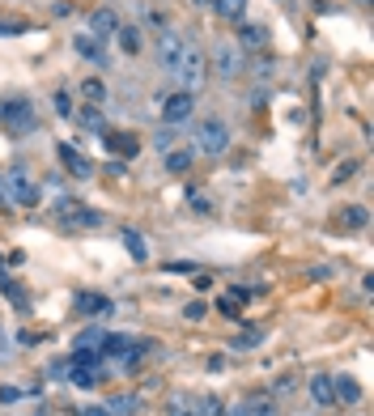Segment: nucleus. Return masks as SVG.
Here are the masks:
<instances>
[{
    "label": "nucleus",
    "mask_w": 374,
    "mask_h": 416,
    "mask_svg": "<svg viewBox=\"0 0 374 416\" xmlns=\"http://www.w3.org/2000/svg\"><path fill=\"white\" fill-rule=\"evenodd\" d=\"M170 77L179 81V89H187V94H200V89H204V81H209V60H204V51L187 43Z\"/></svg>",
    "instance_id": "f257e3e1"
},
{
    "label": "nucleus",
    "mask_w": 374,
    "mask_h": 416,
    "mask_svg": "<svg viewBox=\"0 0 374 416\" xmlns=\"http://www.w3.org/2000/svg\"><path fill=\"white\" fill-rule=\"evenodd\" d=\"M0 196H4V204L30 208V204H38V183H34L21 166H9V170L0 174Z\"/></svg>",
    "instance_id": "f03ea898"
},
{
    "label": "nucleus",
    "mask_w": 374,
    "mask_h": 416,
    "mask_svg": "<svg viewBox=\"0 0 374 416\" xmlns=\"http://www.w3.org/2000/svg\"><path fill=\"white\" fill-rule=\"evenodd\" d=\"M209 60H213V72H217L221 81H234V77H243V72H247V55H243V47H238L234 38L213 43Z\"/></svg>",
    "instance_id": "7ed1b4c3"
},
{
    "label": "nucleus",
    "mask_w": 374,
    "mask_h": 416,
    "mask_svg": "<svg viewBox=\"0 0 374 416\" xmlns=\"http://www.w3.org/2000/svg\"><path fill=\"white\" fill-rule=\"evenodd\" d=\"M226 149H230V128H226V119H204V123L196 128V153L221 157Z\"/></svg>",
    "instance_id": "20e7f679"
},
{
    "label": "nucleus",
    "mask_w": 374,
    "mask_h": 416,
    "mask_svg": "<svg viewBox=\"0 0 374 416\" xmlns=\"http://www.w3.org/2000/svg\"><path fill=\"white\" fill-rule=\"evenodd\" d=\"M0 123L9 128V132H17V136H26V132H34V106L26 102V98H9V102H0Z\"/></svg>",
    "instance_id": "39448f33"
},
{
    "label": "nucleus",
    "mask_w": 374,
    "mask_h": 416,
    "mask_svg": "<svg viewBox=\"0 0 374 416\" xmlns=\"http://www.w3.org/2000/svg\"><path fill=\"white\" fill-rule=\"evenodd\" d=\"M192 111H196V94H187V89H175L162 98V123H170V128H183L192 119Z\"/></svg>",
    "instance_id": "423d86ee"
},
{
    "label": "nucleus",
    "mask_w": 374,
    "mask_h": 416,
    "mask_svg": "<svg viewBox=\"0 0 374 416\" xmlns=\"http://www.w3.org/2000/svg\"><path fill=\"white\" fill-rule=\"evenodd\" d=\"M183 47H187V38H183L179 30H166V34L158 38V64H162V72H175V64H179Z\"/></svg>",
    "instance_id": "0eeeda50"
},
{
    "label": "nucleus",
    "mask_w": 374,
    "mask_h": 416,
    "mask_svg": "<svg viewBox=\"0 0 374 416\" xmlns=\"http://www.w3.org/2000/svg\"><path fill=\"white\" fill-rule=\"evenodd\" d=\"M221 416H281V408H277V395H247Z\"/></svg>",
    "instance_id": "6e6552de"
},
{
    "label": "nucleus",
    "mask_w": 374,
    "mask_h": 416,
    "mask_svg": "<svg viewBox=\"0 0 374 416\" xmlns=\"http://www.w3.org/2000/svg\"><path fill=\"white\" fill-rule=\"evenodd\" d=\"M123 21H119V13L115 9H94L89 13V34L98 38V43H106V38H115V30H119Z\"/></svg>",
    "instance_id": "1a4fd4ad"
},
{
    "label": "nucleus",
    "mask_w": 374,
    "mask_h": 416,
    "mask_svg": "<svg viewBox=\"0 0 374 416\" xmlns=\"http://www.w3.org/2000/svg\"><path fill=\"white\" fill-rule=\"evenodd\" d=\"M60 162H64V170H68L72 179H94V162H89L81 149H72V145H60Z\"/></svg>",
    "instance_id": "9d476101"
},
{
    "label": "nucleus",
    "mask_w": 374,
    "mask_h": 416,
    "mask_svg": "<svg viewBox=\"0 0 374 416\" xmlns=\"http://www.w3.org/2000/svg\"><path fill=\"white\" fill-rule=\"evenodd\" d=\"M72 51H77L81 60H89V64L106 68V43H98L94 34H77V38H72Z\"/></svg>",
    "instance_id": "9b49d317"
},
{
    "label": "nucleus",
    "mask_w": 374,
    "mask_h": 416,
    "mask_svg": "<svg viewBox=\"0 0 374 416\" xmlns=\"http://www.w3.org/2000/svg\"><path fill=\"white\" fill-rule=\"evenodd\" d=\"M72 306H77L81 315H89V319H94V315H111V310H115V302H111V298H102V293H77V298H72Z\"/></svg>",
    "instance_id": "f8f14e48"
},
{
    "label": "nucleus",
    "mask_w": 374,
    "mask_h": 416,
    "mask_svg": "<svg viewBox=\"0 0 374 416\" xmlns=\"http://www.w3.org/2000/svg\"><path fill=\"white\" fill-rule=\"evenodd\" d=\"M311 400L319 408H336V391H332V374H311Z\"/></svg>",
    "instance_id": "ddd939ff"
},
{
    "label": "nucleus",
    "mask_w": 374,
    "mask_h": 416,
    "mask_svg": "<svg viewBox=\"0 0 374 416\" xmlns=\"http://www.w3.org/2000/svg\"><path fill=\"white\" fill-rule=\"evenodd\" d=\"M332 391H336V404H362V383L358 378H349V374H341V378H332Z\"/></svg>",
    "instance_id": "4468645a"
},
{
    "label": "nucleus",
    "mask_w": 374,
    "mask_h": 416,
    "mask_svg": "<svg viewBox=\"0 0 374 416\" xmlns=\"http://www.w3.org/2000/svg\"><path fill=\"white\" fill-rule=\"evenodd\" d=\"M238 47H264L268 43V30L260 26V21H238Z\"/></svg>",
    "instance_id": "2eb2a0df"
},
{
    "label": "nucleus",
    "mask_w": 374,
    "mask_h": 416,
    "mask_svg": "<svg viewBox=\"0 0 374 416\" xmlns=\"http://www.w3.org/2000/svg\"><path fill=\"white\" fill-rule=\"evenodd\" d=\"M196 162V149H170L166 153V174H187Z\"/></svg>",
    "instance_id": "dca6fc26"
},
{
    "label": "nucleus",
    "mask_w": 374,
    "mask_h": 416,
    "mask_svg": "<svg viewBox=\"0 0 374 416\" xmlns=\"http://www.w3.org/2000/svg\"><path fill=\"white\" fill-rule=\"evenodd\" d=\"M98 378H102V374H98L94 366H68V383H72V387H81V391H94V387H98Z\"/></svg>",
    "instance_id": "f3484780"
},
{
    "label": "nucleus",
    "mask_w": 374,
    "mask_h": 416,
    "mask_svg": "<svg viewBox=\"0 0 374 416\" xmlns=\"http://www.w3.org/2000/svg\"><path fill=\"white\" fill-rule=\"evenodd\" d=\"M68 225H72V230H94V225H102V213L72 204V213H68Z\"/></svg>",
    "instance_id": "a211bd4d"
},
{
    "label": "nucleus",
    "mask_w": 374,
    "mask_h": 416,
    "mask_svg": "<svg viewBox=\"0 0 374 416\" xmlns=\"http://www.w3.org/2000/svg\"><path fill=\"white\" fill-rule=\"evenodd\" d=\"M260 340H264V332H260V327H247V332H238V336L230 340V349H234V353H251V349H260Z\"/></svg>",
    "instance_id": "6ab92c4d"
},
{
    "label": "nucleus",
    "mask_w": 374,
    "mask_h": 416,
    "mask_svg": "<svg viewBox=\"0 0 374 416\" xmlns=\"http://www.w3.org/2000/svg\"><path fill=\"white\" fill-rule=\"evenodd\" d=\"M136 408H141L136 395H111V400H106V412L111 416H136Z\"/></svg>",
    "instance_id": "aec40b11"
},
{
    "label": "nucleus",
    "mask_w": 374,
    "mask_h": 416,
    "mask_svg": "<svg viewBox=\"0 0 374 416\" xmlns=\"http://www.w3.org/2000/svg\"><path fill=\"white\" fill-rule=\"evenodd\" d=\"M115 38H119V47H123L128 55H136V51H141V26H119V30H115Z\"/></svg>",
    "instance_id": "412c9836"
},
{
    "label": "nucleus",
    "mask_w": 374,
    "mask_h": 416,
    "mask_svg": "<svg viewBox=\"0 0 374 416\" xmlns=\"http://www.w3.org/2000/svg\"><path fill=\"white\" fill-rule=\"evenodd\" d=\"M366 221H370V213H366L362 204H349V208L341 213V225H345V230H366Z\"/></svg>",
    "instance_id": "4be33fe9"
},
{
    "label": "nucleus",
    "mask_w": 374,
    "mask_h": 416,
    "mask_svg": "<svg viewBox=\"0 0 374 416\" xmlns=\"http://www.w3.org/2000/svg\"><path fill=\"white\" fill-rule=\"evenodd\" d=\"M123 247H128V255H132V259H141V264L149 259V242H145L136 230H123Z\"/></svg>",
    "instance_id": "5701e85b"
},
{
    "label": "nucleus",
    "mask_w": 374,
    "mask_h": 416,
    "mask_svg": "<svg viewBox=\"0 0 374 416\" xmlns=\"http://www.w3.org/2000/svg\"><path fill=\"white\" fill-rule=\"evenodd\" d=\"M213 13H221L226 21H243V13H247V0H213Z\"/></svg>",
    "instance_id": "b1692460"
},
{
    "label": "nucleus",
    "mask_w": 374,
    "mask_h": 416,
    "mask_svg": "<svg viewBox=\"0 0 374 416\" xmlns=\"http://www.w3.org/2000/svg\"><path fill=\"white\" fill-rule=\"evenodd\" d=\"M221 412H226V404L217 395H204V400H196V412L192 416H221Z\"/></svg>",
    "instance_id": "393cba45"
},
{
    "label": "nucleus",
    "mask_w": 374,
    "mask_h": 416,
    "mask_svg": "<svg viewBox=\"0 0 374 416\" xmlns=\"http://www.w3.org/2000/svg\"><path fill=\"white\" fill-rule=\"evenodd\" d=\"M102 140H106V149H115V153H132V149H136L132 136H123V132H106Z\"/></svg>",
    "instance_id": "a878e982"
},
{
    "label": "nucleus",
    "mask_w": 374,
    "mask_h": 416,
    "mask_svg": "<svg viewBox=\"0 0 374 416\" xmlns=\"http://www.w3.org/2000/svg\"><path fill=\"white\" fill-rule=\"evenodd\" d=\"M81 94H85L89 102H102V98H106V85H102L98 77H89V81H81Z\"/></svg>",
    "instance_id": "bb28decb"
},
{
    "label": "nucleus",
    "mask_w": 374,
    "mask_h": 416,
    "mask_svg": "<svg viewBox=\"0 0 374 416\" xmlns=\"http://www.w3.org/2000/svg\"><path fill=\"white\" fill-rule=\"evenodd\" d=\"M175 140H179V128H170V123H166V128L153 136V145H158L162 153H170V149H175Z\"/></svg>",
    "instance_id": "cd10ccee"
},
{
    "label": "nucleus",
    "mask_w": 374,
    "mask_h": 416,
    "mask_svg": "<svg viewBox=\"0 0 374 416\" xmlns=\"http://www.w3.org/2000/svg\"><path fill=\"white\" fill-rule=\"evenodd\" d=\"M68 366H94V370H98V353H94V349H72Z\"/></svg>",
    "instance_id": "c85d7f7f"
},
{
    "label": "nucleus",
    "mask_w": 374,
    "mask_h": 416,
    "mask_svg": "<svg viewBox=\"0 0 374 416\" xmlns=\"http://www.w3.org/2000/svg\"><path fill=\"white\" fill-rule=\"evenodd\" d=\"M77 119H81L85 128H102V115H98L94 106H85V111H77Z\"/></svg>",
    "instance_id": "c756f323"
},
{
    "label": "nucleus",
    "mask_w": 374,
    "mask_h": 416,
    "mask_svg": "<svg viewBox=\"0 0 374 416\" xmlns=\"http://www.w3.org/2000/svg\"><path fill=\"white\" fill-rule=\"evenodd\" d=\"M0 34H26V21H17V17H0Z\"/></svg>",
    "instance_id": "7c9ffc66"
},
{
    "label": "nucleus",
    "mask_w": 374,
    "mask_h": 416,
    "mask_svg": "<svg viewBox=\"0 0 374 416\" xmlns=\"http://www.w3.org/2000/svg\"><path fill=\"white\" fill-rule=\"evenodd\" d=\"M55 115H60V119H72V106H68V94H64V89L55 94Z\"/></svg>",
    "instance_id": "2f4dec72"
},
{
    "label": "nucleus",
    "mask_w": 374,
    "mask_h": 416,
    "mask_svg": "<svg viewBox=\"0 0 374 416\" xmlns=\"http://www.w3.org/2000/svg\"><path fill=\"white\" fill-rule=\"evenodd\" d=\"M221 315H226V319H238V315H243V310H238V298H221Z\"/></svg>",
    "instance_id": "473e14b6"
},
{
    "label": "nucleus",
    "mask_w": 374,
    "mask_h": 416,
    "mask_svg": "<svg viewBox=\"0 0 374 416\" xmlns=\"http://www.w3.org/2000/svg\"><path fill=\"white\" fill-rule=\"evenodd\" d=\"M183 319H192V323H196V319H204V302H192V306L183 310Z\"/></svg>",
    "instance_id": "72a5a7b5"
},
{
    "label": "nucleus",
    "mask_w": 374,
    "mask_h": 416,
    "mask_svg": "<svg viewBox=\"0 0 374 416\" xmlns=\"http://www.w3.org/2000/svg\"><path fill=\"white\" fill-rule=\"evenodd\" d=\"M294 387H298L294 378H281V383H273V395H285V391H294Z\"/></svg>",
    "instance_id": "f704fd0d"
},
{
    "label": "nucleus",
    "mask_w": 374,
    "mask_h": 416,
    "mask_svg": "<svg viewBox=\"0 0 374 416\" xmlns=\"http://www.w3.org/2000/svg\"><path fill=\"white\" fill-rule=\"evenodd\" d=\"M77 416H111L106 408H77Z\"/></svg>",
    "instance_id": "c9c22d12"
},
{
    "label": "nucleus",
    "mask_w": 374,
    "mask_h": 416,
    "mask_svg": "<svg viewBox=\"0 0 374 416\" xmlns=\"http://www.w3.org/2000/svg\"><path fill=\"white\" fill-rule=\"evenodd\" d=\"M192 4H196V9H213V0H192Z\"/></svg>",
    "instance_id": "e433bc0d"
},
{
    "label": "nucleus",
    "mask_w": 374,
    "mask_h": 416,
    "mask_svg": "<svg viewBox=\"0 0 374 416\" xmlns=\"http://www.w3.org/2000/svg\"><path fill=\"white\" fill-rule=\"evenodd\" d=\"M0 349H4V332H0Z\"/></svg>",
    "instance_id": "4c0bfd02"
},
{
    "label": "nucleus",
    "mask_w": 374,
    "mask_h": 416,
    "mask_svg": "<svg viewBox=\"0 0 374 416\" xmlns=\"http://www.w3.org/2000/svg\"><path fill=\"white\" fill-rule=\"evenodd\" d=\"M358 4H370V0H358Z\"/></svg>",
    "instance_id": "58836bf2"
},
{
    "label": "nucleus",
    "mask_w": 374,
    "mask_h": 416,
    "mask_svg": "<svg viewBox=\"0 0 374 416\" xmlns=\"http://www.w3.org/2000/svg\"><path fill=\"white\" fill-rule=\"evenodd\" d=\"M0 264H4V259H0Z\"/></svg>",
    "instance_id": "ea45409f"
}]
</instances>
